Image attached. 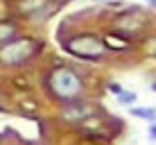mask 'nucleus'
<instances>
[{"label":"nucleus","instance_id":"f257e3e1","mask_svg":"<svg viewBox=\"0 0 156 145\" xmlns=\"http://www.w3.org/2000/svg\"><path fill=\"white\" fill-rule=\"evenodd\" d=\"M48 89L52 91L55 98L68 102V100H75L82 93V79L73 71H68V68H57L48 77Z\"/></svg>","mask_w":156,"mask_h":145},{"label":"nucleus","instance_id":"f03ea898","mask_svg":"<svg viewBox=\"0 0 156 145\" xmlns=\"http://www.w3.org/2000/svg\"><path fill=\"white\" fill-rule=\"evenodd\" d=\"M36 48H39V43H34V41H30V39H14L0 50V61L9 63V66L23 63L25 59H30L36 52Z\"/></svg>","mask_w":156,"mask_h":145},{"label":"nucleus","instance_id":"7ed1b4c3","mask_svg":"<svg viewBox=\"0 0 156 145\" xmlns=\"http://www.w3.org/2000/svg\"><path fill=\"white\" fill-rule=\"evenodd\" d=\"M66 48L77 57H90V59H98L102 55V50H104L102 41L95 39V36H77V39L68 41Z\"/></svg>","mask_w":156,"mask_h":145},{"label":"nucleus","instance_id":"20e7f679","mask_svg":"<svg viewBox=\"0 0 156 145\" xmlns=\"http://www.w3.org/2000/svg\"><path fill=\"white\" fill-rule=\"evenodd\" d=\"M129 111H131V116H136V118L156 122V109L154 107H133V109H129Z\"/></svg>","mask_w":156,"mask_h":145},{"label":"nucleus","instance_id":"39448f33","mask_svg":"<svg viewBox=\"0 0 156 145\" xmlns=\"http://www.w3.org/2000/svg\"><path fill=\"white\" fill-rule=\"evenodd\" d=\"M43 5H45V0H30V2H23V5H20V9H23V12H34V9L43 7Z\"/></svg>","mask_w":156,"mask_h":145},{"label":"nucleus","instance_id":"423d86ee","mask_svg":"<svg viewBox=\"0 0 156 145\" xmlns=\"http://www.w3.org/2000/svg\"><path fill=\"white\" fill-rule=\"evenodd\" d=\"M12 34H14L12 25H0V41H14Z\"/></svg>","mask_w":156,"mask_h":145},{"label":"nucleus","instance_id":"0eeeda50","mask_svg":"<svg viewBox=\"0 0 156 145\" xmlns=\"http://www.w3.org/2000/svg\"><path fill=\"white\" fill-rule=\"evenodd\" d=\"M109 91H111L113 95H118V98H120V95H125V89H122L120 84H115V82H111V84H109Z\"/></svg>","mask_w":156,"mask_h":145},{"label":"nucleus","instance_id":"6e6552de","mask_svg":"<svg viewBox=\"0 0 156 145\" xmlns=\"http://www.w3.org/2000/svg\"><path fill=\"white\" fill-rule=\"evenodd\" d=\"M118 100H120V102H125V104H129V102H133V100H136V93H125V95H120Z\"/></svg>","mask_w":156,"mask_h":145},{"label":"nucleus","instance_id":"1a4fd4ad","mask_svg":"<svg viewBox=\"0 0 156 145\" xmlns=\"http://www.w3.org/2000/svg\"><path fill=\"white\" fill-rule=\"evenodd\" d=\"M147 134H149V138H154V141H156V122H152V127L147 129Z\"/></svg>","mask_w":156,"mask_h":145},{"label":"nucleus","instance_id":"9d476101","mask_svg":"<svg viewBox=\"0 0 156 145\" xmlns=\"http://www.w3.org/2000/svg\"><path fill=\"white\" fill-rule=\"evenodd\" d=\"M147 5H154V7H156V0H147Z\"/></svg>","mask_w":156,"mask_h":145},{"label":"nucleus","instance_id":"9b49d317","mask_svg":"<svg viewBox=\"0 0 156 145\" xmlns=\"http://www.w3.org/2000/svg\"><path fill=\"white\" fill-rule=\"evenodd\" d=\"M152 91H156V82H152Z\"/></svg>","mask_w":156,"mask_h":145},{"label":"nucleus","instance_id":"f8f14e48","mask_svg":"<svg viewBox=\"0 0 156 145\" xmlns=\"http://www.w3.org/2000/svg\"><path fill=\"white\" fill-rule=\"evenodd\" d=\"M95 2H106V0H95Z\"/></svg>","mask_w":156,"mask_h":145}]
</instances>
